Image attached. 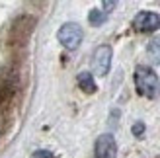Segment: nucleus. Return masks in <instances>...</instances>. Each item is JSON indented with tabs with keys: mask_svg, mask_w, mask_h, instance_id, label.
Segmentation results:
<instances>
[{
	"mask_svg": "<svg viewBox=\"0 0 160 158\" xmlns=\"http://www.w3.org/2000/svg\"><path fill=\"white\" fill-rule=\"evenodd\" d=\"M135 86H137V92L141 96L148 100H154L160 96V78L152 68L145 65H139L135 68Z\"/></svg>",
	"mask_w": 160,
	"mask_h": 158,
	"instance_id": "obj_1",
	"label": "nucleus"
},
{
	"mask_svg": "<svg viewBox=\"0 0 160 158\" xmlns=\"http://www.w3.org/2000/svg\"><path fill=\"white\" fill-rule=\"evenodd\" d=\"M82 37H84L82 27H80L78 23H74V22H68L65 26H61L59 33H57V39L61 41V45L65 47V49H68V51L78 49L80 43H82Z\"/></svg>",
	"mask_w": 160,
	"mask_h": 158,
	"instance_id": "obj_2",
	"label": "nucleus"
},
{
	"mask_svg": "<svg viewBox=\"0 0 160 158\" xmlns=\"http://www.w3.org/2000/svg\"><path fill=\"white\" fill-rule=\"evenodd\" d=\"M111 57H113V51H111L109 45H100L96 47L94 57H92V68L98 76H106L111 68Z\"/></svg>",
	"mask_w": 160,
	"mask_h": 158,
	"instance_id": "obj_3",
	"label": "nucleus"
},
{
	"mask_svg": "<svg viewBox=\"0 0 160 158\" xmlns=\"http://www.w3.org/2000/svg\"><path fill=\"white\" fill-rule=\"evenodd\" d=\"M133 27L141 33H150L160 27V16L156 12H147L142 10L133 18Z\"/></svg>",
	"mask_w": 160,
	"mask_h": 158,
	"instance_id": "obj_4",
	"label": "nucleus"
},
{
	"mask_svg": "<svg viewBox=\"0 0 160 158\" xmlns=\"http://www.w3.org/2000/svg\"><path fill=\"white\" fill-rule=\"evenodd\" d=\"M96 158H117V143L113 135L103 133L96 141V151H94Z\"/></svg>",
	"mask_w": 160,
	"mask_h": 158,
	"instance_id": "obj_5",
	"label": "nucleus"
},
{
	"mask_svg": "<svg viewBox=\"0 0 160 158\" xmlns=\"http://www.w3.org/2000/svg\"><path fill=\"white\" fill-rule=\"evenodd\" d=\"M76 80H78V86H80V88H82L86 94H94V92H96V82H94L92 72L84 70V72H80V74L76 76Z\"/></svg>",
	"mask_w": 160,
	"mask_h": 158,
	"instance_id": "obj_6",
	"label": "nucleus"
},
{
	"mask_svg": "<svg viewBox=\"0 0 160 158\" xmlns=\"http://www.w3.org/2000/svg\"><path fill=\"white\" fill-rule=\"evenodd\" d=\"M147 55H148V59L152 61L154 65H160V35L154 37L152 41L147 45Z\"/></svg>",
	"mask_w": 160,
	"mask_h": 158,
	"instance_id": "obj_7",
	"label": "nucleus"
},
{
	"mask_svg": "<svg viewBox=\"0 0 160 158\" xmlns=\"http://www.w3.org/2000/svg\"><path fill=\"white\" fill-rule=\"evenodd\" d=\"M106 20H108V14L103 12V10H98V8L90 10V14H88V22H90L94 27L103 26V22H106Z\"/></svg>",
	"mask_w": 160,
	"mask_h": 158,
	"instance_id": "obj_8",
	"label": "nucleus"
},
{
	"mask_svg": "<svg viewBox=\"0 0 160 158\" xmlns=\"http://www.w3.org/2000/svg\"><path fill=\"white\" fill-rule=\"evenodd\" d=\"M145 123H142V121H137V123H133V127H131V133H133V135L135 137H142V135H145Z\"/></svg>",
	"mask_w": 160,
	"mask_h": 158,
	"instance_id": "obj_9",
	"label": "nucleus"
},
{
	"mask_svg": "<svg viewBox=\"0 0 160 158\" xmlns=\"http://www.w3.org/2000/svg\"><path fill=\"white\" fill-rule=\"evenodd\" d=\"M33 158H55V154L51 151H35Z\"/></svg>",
	"mask_w": 160,
	"mask_h": 158,
	"instance_id": "obj_10",
	"label": "nucleus"
},
{
	"mask_svg": "<svg viewBox=\"0 0 160 158\" xmlns=\"http://www.w3.org/2000/svg\"><path fill=\"white\" fill-rule=\"evenodd\" d=\"M115 6H117V2H113V0H109V2H108V0H106V2H103V8H106V10H103V12L109 14L111 8H115Z\"/></svg>",
	"mask_w": 160,
	"mask_h": 158,
	"instance_id": "obj_11",
	"label": "nucleus"
},
{
	"mask_svg": "<svg viewBox=\"0 0 160 158\" xmlns=\"http://www.w3.org/2000/svg\"><path fill=\"white\" fill-rule=\"evenodd\" d=\"M0 129H2V127H0Z\"/></svg>",
	"mask_w": 160,
	"mask_h": 158,
	"instance_id": "obj_12",
	"label": "nucleus"
}]
</instances>
